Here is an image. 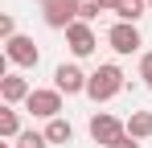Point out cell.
I'll return each mask as SVG.
<instances>
[{
    "mask_svg": "<svg viewBox=\"0 0 152 148\" xmlns=\"http://www.w3.org/2000/svg\"><path fill=\"white\" fill-rule=\"evenodd\" d=\"M107 45L115 49V53H136V49L144 45V37H140V29H136V25H124V21H115L111 25V29H107Z\"/></svg>",
    "mask_w": 152,
    "mask_h": 148,
    "instance_id": "52a82bcc",
    "label": "cell"
},
{
    "mask_svg": "<svg viewBox=\"0 0 152 148\" xmlns=\"http://www.w3.org/2000/svg\"><path fill=\"white\" fill-rule=\"evenodd\" d=\"M148 8H152V0H148Z\"/></svg>",
    "mask_w": 152,
    "mask_h": 148,
    "instance_id": "ffe728a7",
    "label": "cell"
},
{
    "mask_svg": "<svg viewBox=\"0 0 152 148\" xmlns=\"http://www.w3.org/2000/svg\"><path fill=\"white\" fill-rule=\"evenodd\" d=\"M66 45H70L74 58H91L95 45H99V37H95V29H91L86 21H74L70 29H66Z\"/></svg>",
    "mask_w": 152,
    "mask_h": 148,
    "instance_id": "ba28073f",
    "label": "cell"
},
{
    "mask_svg": "<svg viewBox=\"0 0 152 148\" xmlns=\"http://www.w3.org/2000/svg\"><path fill=\"white\" fill-rule=\"evenodd\" d=\"M25 107L37 115V119L50 123V119H58V115H62V91H58V86H50V91H33V95L25 99Z\"/></svg>",
    "mask_w": 152,
    "mask_h": 148,
    "instance_id": "5b68a950",
    "label": "cell"
},
{
    "mask_svg": "<svg viewBox=\"0 0 152 148\" xmlns=\"http://www.w3.org/2000/svg\"><path fill=\"white\" fill-rule=\"evenodd\" d=\"M0 37H4V41H12V37H17V21H12L8 12L0 17Z\"/></svg>",
    "mask_w": 152,
    "mask_h": 148,
    "instance_id": "e0dca14e",
    "label": "cell"
},
{
    "mask_svg": "<svg viewBox=\"0 0 152 148\" xmlns=\"http://www.w3.org/2000/svg\"><path fill=\"white\" fill-rule=\"evenodd\" d=\"M144 12H148V0H119V8H115V17L124 25H136Z\"/></svg>",
    "mask_w": 152,
    "mask_h": 148,
    "instance_id": "7c38bea8",
    "label": "cell"
},
{
    "mask_svg": "<svg viewBox=\"0 0 152 148\" xmlns=\"http://www.w3.org/2000/svg\"><path fill=\"white\" fill-rule=\"evenodd\" d=\"M4 58L12 62V66H21V70H33L37 62H41V49L33 45V37H12V41H4Z\"/></svg>",
    "mask_w": 152,
    "mask_h": 148,
    "instance_id": "277c9868",
    "label": "cell"
},
{
    "mask_svg": "<svg viewBox=\"0 0 152 148\" xmlns=\"http://www.w3.org/2000/svg\"><path fill=\"white\" fill-rule=\"evenodd\" d=\"M124 70L115 66V62H107V66H99V70L91 74V82H86V95L95 99V103H111V99L124 91Z\"/></svg>",
    "mask_w": 152,
    "mask_h": 148,
    "instance_id": "6da1fadb",
    "label": "cell"
},
{
    "mask_svg": "<svg viewBox=\"0 0 152 148\" xmlns=\"http://www.w3.org/2000/svg\"><path fill=\"white\" fill-rule=\"evenodd\" d=\"M12 148H50V140H45V132H21Z\"/></svg>",
    "mask_w": 152,
    "mask_h": 148,
    "instance_id": "5bb4252c",
    "label": "cell"
},
{
    "mask_svg": "<svg viewBox=\"0 0 152 148\" xmlns=\"http://www.w3.org/2000/svg\"><path fill=\"white\" fill-rule=\"evenodd\" d=\"M41 17H45L50 29H62L66 33L78 21V0H41Z\"/></svg>",
    "mask_w": 152,
    "mask_h": 148,
    "instance_id": "3957f363",
    "label": "cell"
},
{
    "mask_svg": "<svg viewBox=\"0 0 152 148\" xmlns=\"http://www.w3.org/2000/svg\"><path fill=\"white\" fill-rule=\"evenodd\" d=\"M86 82H91V74H82V66H74V62H62L53 70V86L62 95H86Z\"/></svg>",
    "mask_w": 152,
    "mask_h": 148,
    "instance_id": "8992f818",
    "label": "cell"
},
{
    "mask_svg": "<svg viewBox=\"0 0 152 148\" xmlns=\"http://www.w3.org/2000/svg\"><path fill=\"white\" fill-rule=\"evenodd\" d=\"M111 148H140V140H132V136H119V140H115Z\"/></svg>",
    "mask_w": 152,
    "mask_h": 148,
    "instance_id": "ac0fdd59",
    "label": "cell"
},
{
    "mask_svg": "<svg viewBox=\"0 0 152 148\" xmlns=\"http://www.w3.org/2000/svg\"><path fill=\"white\" fill-rule=\"evenodd\" d=\"M45 140H50V144H70V140H74L70 119H62V115H58V119H50V123H45Z\"/></svg>",
    "mask_w": 152,
    "mask_h": 148,
    "instance_id": "8fae6325",
    "label": "cell"
},
{
    "mask_svg": "<svg viewBox=\"0 0 152 148\" xmlns=\"http://www.w3.org/2000/svg\"><path fill=\"white\" fill-rule=\"evenodd\" d=\"M0 136H4V140H17V136H21V115H17L12 107L0 111Z\"/></svg>",
    "mask_w": 152,
    "mask_h": 148,
    "instance_id": "4fadbf2b",
    "label": "cell"
},
{
    "mask_svg": "<svg viewBox=\"0 0 152 148\" xmlns=\"http://www.w3.org/2000/svg\"><path fill=\"white\" fill-rule=\"evenodd\" d=\"M99 12H103V4H99V0H78V21H86V25H91Z\"/></svg>",
    "mask_w": 152,
    "mask_h": 148,
    "instance_id": "9a60e30c",
    "label": "cell"
},
{
    "mask_svg": "<svg viewBox=\"0 0 152 148\" xmlns=\"http://www.w3.org/2000/svg\"><path fill=\"white\" fill-rule=\"evenodd\" d=\"M33 95V86H29L21 74H4L0 78V99H4V107H17V103H25Z\"/></svg>",
    "mask_w": 152,
    "mask_h": 148,
    "instance_id": "9c48e42d",
    "label": "cell"
},
{
    "mask_svg": "<svg viewBox=\"0 0 152 148\" xmlns=\"http://www.w3.org/2000/svg\"><path fill=\"white\" fill-rule=\"evenodd\" d=\"M124 123H127V136L132 140H148L152 136V111H132Z\"/></svg>",
    "mask_w": 152,
    "mask_h": 148,
    "instance_id": "30bf717a",
    "label": "cell"
},
{
    "mask_svg": "<svg viewBox=\"0 0 152 148\" xmlns=\"http://www.w3.org/2000/svg\"><path fill=\"white\" fill-rule=\"evenodd\" d=\"M86 132H91V140H95V144L111 148L119 136H127V123L115 119L111 111H95V115H91V123H86Z\"/></svg>",
    "mask_w": 152,
    "mask_h": 148,
    "instance_id": "7a4b0ae2",
    "label": "cell"
},
{
    "mask_svg": "<svg viewBox=\"0 0 152 148\" xmlns=\"http://www.w3.org/2000/svg\"><path fill=\"white\" fill-rule=\"evenodd\" d=\"M103 8H107V12H115V8H119V0H99Z\"/></svg>",
    "mask_w": 152,
    "mask_h": 148,
    "instance_id": "d6986e66",
    "label": "cell"
},
{
    "mask_svg": "<svg viewBox=\"0 0 152 148\" xmlns=\"http://www.w3.org/2000/svg\"><path fill=\"white\" fill-rule=\"evenodd\" d=\"M140 78H144V86L152 91V49H148V53H140Z\"/></svg>",
    "mask_w": 152,
    "mask_h": 148,
    "instance_id": "2e32d148",
    "label": "cell"
}]
</instances>
